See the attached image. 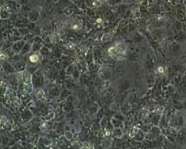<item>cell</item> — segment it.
I'll list each match as a JSON object with an SVG mask.
<instances>
[{
    "instance_id": "1",
    "label": "cell",
    "mask_w": 186,
    "mask_h": 149,
    "mask_svg": "<svg viewBox=\"0 0 186 149\" xmlns=\"http://www.w3.org/2000/svg\"><path fill=\"white\" fill-rule=\"evenodd\" d=\"M126 49L122 47L121 44H118L115 46L110 48L109 50L110 55L113 58L121 60L124 58Z\"/></svg>"
},
{
    "instance_id": "3",
    "label": "cell",
    "mask_w": 186,
    "mask_h": 149,
    "mask_svg": "<svg viewBox=\"0 0 186 149\" xmlns=\"http://www.w3.org/2000/svg\"><path fill=\"white\" fill-rule=\"evenodd\" d=\"M98 1H99V2H102V1H104V0H98Z\"/></svg>"
},
{
    "instance_id": "2",
    "label": "cell",
    "mask_w": 186,
    "mask_h": 149,
    "mask_svg": "<svg viewBox=\"0 0 186 149\" xmlns=\"http://www.w3.org/2000/svg\"><path fill=\"white\" fill-rule=\"evenodd\" d=\"M29 60L32 63H36L38 60V57L37 55H32L29 57Z\"/></svg>"
}]
</instances>
